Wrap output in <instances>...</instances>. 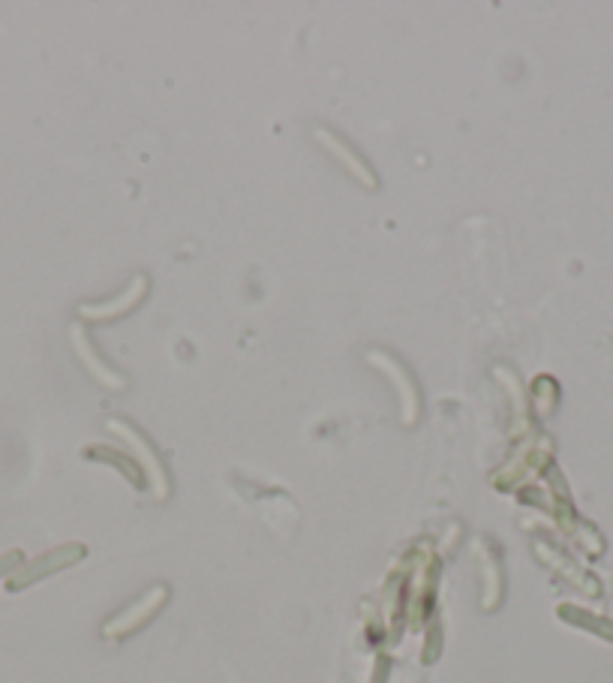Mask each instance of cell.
<instances>
[{
    "label": "cell",
    "instance_id": "1",
    "mask_svg": "<svg viewBox=\"0 0 613 683\" xmlns=\"http://www.w3.org/2000/svg\"><path fill=\"white\" fill-rule=\"evenodd\" d=\"M370 362L388 374V380L394 383V389H397V395H400V404H403V422L412 425V422L418 419V407H421V404H418V389H415L409 371H406L400 362H394L391 356H385V353H370Z\"/></svg>",
    "mask_w": 613,
    "mask_h": 683
},
{
    "label": "cell",
    "instance_id": "2",
    "mask_svg": "<svg viewBox=\"0 0 613 683\" xmlns=\"http://www.w3.org/2000/svg\"><path fill=\"white\" fill-rule=\"evenodd\" d=\"M316 139H319V142H322V145H325V148L337 157V160H340V166H346V172H349V175H355V178H358L364 187H370V190L376 187V175H373V169H370V166L361 160V154H358V151H352V148H349V145L337 136V133H331V130H322V127H319V130H316Z\"/></svg>",
    "mask_w": 613,
    "mask_h": 683
},
{
    "label": "cell",
    "instance_id": "3",
    "mask_svg": "<svg viewBox=\"0 0 613 683\" xmlns=\"http://www.w3.org/2000/svg\"><path fill=\"white\" fill-rule=\"evenodd\" d=\"M148 292V277H133V283L112 301H103V304H94V307H82V316H91V319H112V316H124L130 313Z\"/></svg>",
    "mask_w": 613,
    "mask_h": 683
},
{
    "label": "cell",
    "instance_id": "4",
    "mask_svg": "<svg viewBox=\"0 0 613 683\" xmlns=\"http://www.w3.org/2000/svg\"><path fill=\"white\" fill-rule=\"evenodd\" d=\"M73 340H76V350H79V356H82V362H85V368L103 383V386H109V389H124L127 386V380L121 377V374H115V371H109L100 359H97V353H94V347L88 344V337L82 334V328L76 325L73 328Z\"/></svg>",
    "mask_w": 613,
    "mask_h": 683
},
{
    "label": "cell",
    "instance_id": "5",
    "mask_svg": "<svg viewBox=\"0 0 613 683\" xmlns=\"http://www.w3.org/2000/svg\"><path fill=\"white\" fill-rule=\"evenodd\" d=\"M109 431H115V434H121V437H127L133 446H136V452L145 458V467L151 470V476H154V482H157V494H166V476H163V470H160V464H157V455L151 452V446H148V440L139 434V431H133V428H127V422H121V419H112L109 422Z\"/></svg>",
    "mask_w": 613,
    "mask_h": 683
},
{
    "label": "cell",
    "instance_id": "6",
    "mask_svg": "<svg viewBox=\"0 0 613 683\" xmlns=\"http://www.w3.org/2000/svg\"><path fill=\"white\" fill-rule=\"evenodd\" d=\"M163 596H166V590H154V596H151V599H145V602H142V605H136L130 614H124V620H118V626H106V632H115V629H127V626H133L136 620H142V614H145V611H154V605H157Z\"/></svg>",
    "mask_w": 613,
    "mask_h": 683
}]
</instances>
